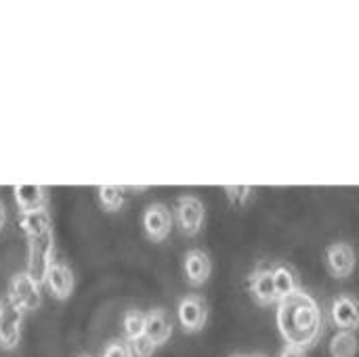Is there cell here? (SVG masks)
<instances>
[{
  "mask_svg": "<svg viewBox=\"0 0 359 357\" xmlns=\"http://www.w3.org/2000/svg\"><path fill=\"white\" fill-rule=\"evenodd\" d=\"M326 269L334 280H349L358 269V252L349 242H334L324 252Z\"/></svg>",
  "mask_w": 359,
  "mask_h": 357,
  "instance_id": "52a82bcc",
  "label": "cell"
},
{
  "mask_svg": "<svg viewBox=\"0 0 359 357\" xmlns=\"http://www.w3.org/2000/svg\"><path fill=\"white\" fill-rule=\"evenodd\" d=\"M13 200L19 215H29L36 210H48L50 191L44 185H15Z\"/></svg>",
  "mask_w": 359,
  "mask_h": 357,
  "instance_id": "4fadbf2b",
  "label": "cell"
},
{
  "mask_svg": "<svg viewBox=\"0 0 359 357\" xmlns=\"http://www.w3.org/2000/svg\"><path fill=\"white\" fill-rule=\"evenodd\" d=\"M42 288L44 286H40L25 271H19V274H15L8 280V295H6V299L17 309H21L27 316V314L40 309V305H42Z\"/></svg>",
  "mask_w": 359,
  "mask_h": 357,
  "instance_id": "5b68a950",
  "label": "cell"
},
{
  "mask_svg": "<svg viewBox=\"0 0 359 357\" xmlns=\"http://www.w3.org/2000/svg\"><path fill=\"white\" fill-rule=\"evenodd\" d=\"M248 357H267V356H265V353H250Z\"/></svg>",
  "mask_w": 359,
  "mask_h": 357,
  "instance_id": "d4e9b609",
  "label": "cell"
},
{
  "mask_svg": "<svg viewBox=\"0 0 359 357\" xmlns=\"http://www.w3.org/2000/svg\"><path fill=\"white\" fill-rule=\"evenodd\" d=\"M141 337H145V311H141V309L124 311V316H122V339L126 343H133Z\"/></svg>",
  "mask_w": 359,
  "mask_h": 357,
  "instance_id": "d6986e66",
  "label": "cell"
},
{
  "mask_svg": "<svg viewBox=\"0 0 359 357\" xmlns=\"http://www.w3.org/2000/svg\"><path fill=\"white\" fill-rule=\"evenodd\" d=\"M359 339L355 332L347 330H337L328 343V353L330 357H358Z\"/></svg>",
  "mask_w": 359,
  "mask_h": 357,
  "instance_id": "ac0fdd59",
  "label": "cell"
},
{
  "mask_svg": "<svg viewBox=\"0 0 359 357\" xmlns=\"http://www.w3.org/2000/svg\"><path fill=\"white\" fill-rule=\"evenodd\" d=\"M278 357H307V351L301 347H294V345H284Z\"/></svg>",
  "mask_w": 359,
  "mask_h": 357,
  "instance_id": "603a6c76",
  "label": "cell"
},
{
  "mask_svg": "<svg viewBox=\"0 0 359 357\" xmlns=\"http://www.w3.org/2000/svg\"><path fill=\"white\" fill-rule=\"evenodd\" d=\"M181 267H183L185 282L191 288H202L204 284H208V280L212 276V259L202 248H189L183 255Z\"/></svg>",
  "mask_w": 359,
  "mask_h": 357,
  "instance_id": "30bf717a",
  "label": "cell"
},
{
  "mask_svg": "<svg viewBox=\"0 0 359 357\" xmlns=\"http://www.w3.org/2000/svg\"><path fill=\"white\" fill-rule=\"evenodd\" d=\"M141 227L151 244H162L170 238L175 227V215L164 202H151L141 215Z\"/></svg>",
  "mask_w": 359,
  "mask_h": 357,
  "instance_id": "277c9868",
  "label": "cell"
},
{
  "mask_svg": "<svg viewBox=\"0 0 359 357\" xmlns=\"http://www.w3.org/2000/svg\"><path fill=\"white\" fill-rule=\"evenodd\" d=\"M76 357H97V356H90V353H82V356H76ZM101 357V356H99Z\"/></svg>",
  "mask_w": 359,
  "mask_h": 357,
  "instance_id": "484cf974",
  "label": "cell"
},
{
  "mask_svg": "<svg viewBox=\"0 0 359 357\" xmlns=\"http://www.w3.org/2000/svg\"><path fill=\"white\" fill-rule=\"evenodd\" d=\"M276 326L284 345H294L307 351L316 347L324 335V314L316 297L301 290L278 303Z\"/></svg>",
  "mask_w": 359,
  "mask_h": 357,
  "instance_id": "6da1fadb",
  "label": "cell"
},
{
  "mask_svg": "<svg viewBox=\"0 0 359 357\" xmlns=\"http://www.w3.org/2000/svg\"><path fill=\"white\" fill-rule=\"evenodd\" d=\"M23 320L25 314L17 309L8 299L0 301V349L13 351L19 347L23 337Z\"/></svg>",
  "mask_w": 359,
  "mask_h": 357,
  "instance_id": "ba28073f",
  "label": "cell"
},
{
  "mask_svg": "<svg viewBox=\"0 0 359 357\" xmlns=\"http://www.w3.org/2000/svg\"><path fill=\"white\" fill-rule=\"evenodd\" d=\"M223 194H225V198L229 200V204L231 206H244L250 198H252V187H246V185H231V187H225L223 189Z\"/></svg>",
  "mask_w": 359,
  "mask_h": 357,
  "instance_id": "ffe728a7",
  "label": "cell"
},
{
  "mask_svg": "<svg viewBox=\"0 0 359 357\" xmlns=\"http://www.w3.org/2000/svg\"><path fill=\"white\" fill-rule=\"evenodd\" d=\"M175 225L185 238H198L206 225V206L194 194H183L175 204Z\"/></svg>",
  "mask_w": 359,
  "mask_h": 357,
  "instance_id": "7a4b0ae2",
  "label": "cell"
},
{
  "mask_svg": "<svg viewBox=\"0 0 359 357\" xmlns=\"http://www.w3.org/2000/svg\"><path fill=\"white\" fill-rule=\"evenodd\" d=\"M6 206L2 204V200H0V234H2V229H4V225H6Z\"/></svg>",
  "mask_w": 359,
  "mask_h": 357,
  "instance_id": "cb8c5ba5",
  "label": "cell"
},
{
  "mask_svg": "<svg viewBox=\"0 0 359 357\" xmlns=\"http://www.w3.org/2000/svg\"><path fill=\"white\" fill-rule=\"evenodd\" d=\"M210 318L208 303L202 295L189 292L177 303V324L185 335H200Z\"/></svg>",
  "mask_w": 359,
  "mask_h": 357,
  "instance_id": "3957f363",
  "label": "cell"
},
{
  "mask_svg": "<svg viewBox=\"0 0 359 357\" xmlns=\"http://www.w3.org/2000/svg\"><path fill=\"white\" fill-rule=\"evenodd\" d=\"M97 202L99 208L107 215L120 213L126 204V189L118 185H101L97 189Z\"/></svg>",
  "mask_w": 359,
  "mask_h": 357,
  "instance_id": "e0dca14e",
  "label": "cell"
},
{
  "mask_svg": "<svg viewBox=\"0 0 359 357\" xmlns=\"http://www.w3.org/2000/svg\"><path fill=\"white\" fill-rule=\"evenodd\" d=\"M271 271H273V286H276V299H278V303H282V301H286L292 295H297V292L303 290L301 278H299L297 269L290 267L288 263L271 265Z\"/></svg>",
  "mask_w": 359,
  "mask_h": 357,
  "instance_id": "9a60e30c",
  "label": "cell"
},
{
  "mask_svg": "<svg viewBox=\"0 0 359 357\" xmlns=\"http://www.w3.org/2000/svg\"><path fill=\"white\" fill-rule=\"evenodd\" d=\"M246 286H248V295L250 299L259 305V307H271L278 305L276 299V286H273V271L271 267H257L248 274L246 278Z\"/></svg>",
  "mask_w": 359,
  "mask_h": 357,
  "instance_id": "7c38bea8",
  "label": "cell"
},
{
  "mask_svg": "<svg viewBox=\"0 0 359 357\" xmlns=\"http://www.w3.org/2000/svg\"><path fill=\"white\" fill-rule=\"evenodd\" d=\"M55 244L53 238L42 240H27V259H25V274L34 278L40 286H44L48 269L55 261Z\"/></svg>",
  "mask_w": 359,
  "mask_h": 357,
  "instance_id": "8992f818",
  "label": "cell"
},
{
  "mask_svg": "<svg viewBox=\"0 0 359 357\" xmlns=\"http://www.w3.org/2000/svg\"><path fill=\"white\" fill-rule=\"evenodd\" d=\"M44 288L48 290V295L59 301V303H65L74 290H76V276L72 271V267L59 259L53 261L50 269H48V276H46V282H44Z\"/></svg>",
  "mask_w": 359,
  "mask_h": 357,
  "instance_id": "8fae6325",
  "label": "cell"
},
{
  "mask_svg": "<svg viewBox=\"0 0 359 357\" xmlns=\"http://www.w3.org/2000/svg\"><path fill=\"white\" fill-rule=\"evenodd\" d=\"M101 357H133V353L124 339H111L103 345Z\"/></svg>",
  "mask_w": 359,
  "mask_h": 357,
  "instance_id": "44dd1931",
  "label": "cell"
},
{
  "mask_svg": "<svg viewBox=\"0 0 359 357\" xmlns=\"http://www.w3.org/2000/svg\"><path fill=\"white\" fill-rule=\"evenodd\" d=\"M19 227L27 240L53 238V219L48 210H36L29 215H19Z\"/></svg>",
  "mask_w": 359,
  "mask_h": 357,
  "instance_id": "2e32d148",
  "label": "cell"
},
{
  "mask_svg": "<svg viewBox=\"0 0 359 357\" xmlns=\"http://www.w3.org/2000/svg\"><path fill=\"white\" fill-rule=\"evenodd\" d=\"M128 347H130V353H133V357H154L156 349H158V347H156L147 337H141V339H137V341L128 343Z\"/></svg>",
  "mask_w": 359,
  "mask_h": 357,
  "instance_id": "7402d4cb",
  "label": "cell"
},
{
  "mask_svg": "<svg viewBox=\"0 0 359 357\" xmlns=\"http://www.w3.org/2000/svg\"><path fill=\"white\" fill-rule=\"evenodd\" d=\"M175 332V322L170 314L162 307H154L145 311V337L160 349L164 347Z\"/></svg>",
  "mask_w": 359,
  "mask_h": 357,
  "instance_id": "5bb4252c",
  "label": "cell"
},
{
  "mask_svg": "<svg viewBox=\"0 0 359 357\" xmlns=\"http://www.w3.org/2000/svg\"><path fill=\"white\" fill-rule=\"evenodd\" d=\"M328 318L330 324L337 330H347V332H358L359 330V299L353 295H337L330 301L328 307Z\"/></svg>",
  "mask_w": 359,
  "mask_h": 357,
  "instance_id": "9c48e42d",
  "label": "cell"
}]
</instances>
